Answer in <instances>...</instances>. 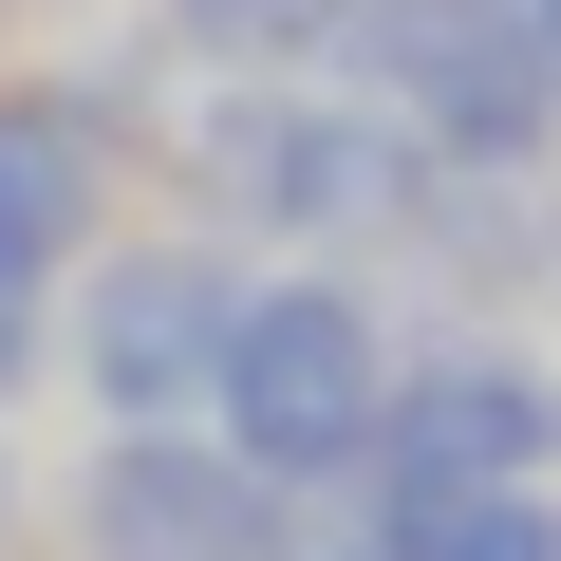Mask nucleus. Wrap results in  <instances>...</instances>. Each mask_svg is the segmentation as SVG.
Returning a JSON list of instances; mask_svg holds the SVG:
<instances>
[{
  "label": "nucleus",
  "mask_w": 561,
  "mask_h": 561,
  "mask_svg": "<svg viewBox=\"0 0 561 561\" xmlns=\"http://www.w3.org/2000/svg\"><path fill=\"white\" fill-rule=\"evenodd\" d=\"M187 20H206V38H300L319 0H187Z\"/></svg>",
  "instance_id": "obj_4"
},
{
  "label": "nucleus",
  "mask_w": 561,
  "mask_h": 561,
  "mask_svg": "<svg viewBox=\"0 0 561 561\" xmlns=\"http://www.w3.org/2000/svg\"><path fill=\"white\" fill-rule=\"evenodd\" d=\"M356 393H375L356 300H262V319H243V412H262V431H356Z\"/></svg>",
  "instance_id": "obj_2"
},
{
  "label": "nucleus",
  "mask_w": 561,
  "mask_h": 561,
  "mask_svg": "<svg viewBox=\"0 0 561 561\" xmlns=\"http://www.w3.org/2000/svg\"><path fill=\"white\" fill-rule=\"evenodd\" d=\"M375 57L412 113H449L468 150H524L561 113V38H542V0H375Z\"/></svg>",
  "instance_id": "obj_1"
},
{
  "label": "nucleus",
  "mask_w": 561,
  "mask_h": 561,
  "mask_svg": "<svg viewBox=\"0 0 561 561\" xmlns=\"http://www.w3.org/2000/svg\"><path fill=\"white\" fill-rule=\"evenodd\" d=\"M76 206H94V150H76L57 113H20V131H0V280L57 262V243H76Z\"/></svg>",
  "instance_id": "obj_3"
}]
</instances>
